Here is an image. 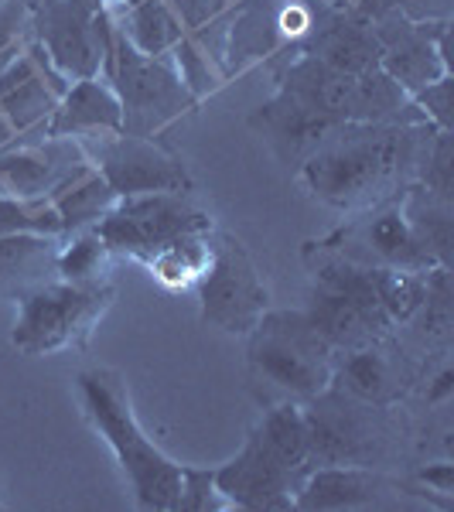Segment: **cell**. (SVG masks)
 Instances as JSON below:
<instances>
[{"label": "cell", "instance_id": "4dcf8cb0", "mask_svg": "<svg viewBox=\"0 0 454 512\" xmlns=\"http://www.w3.org/2000/svg\"><path fill=\"white\" fill-rule=\"evenodd\" d=\"M369 270H373V287H376V297H379V304H383L386 318H390L396 328L407 325V321L414 318V311L420 308V301H424L427 274L390 270V267H369Z\"/></svg>", "mask_w": 454, "mask_h": 512}, {"label": "cell", "instance_id": "83f0119b", "mask_svg": "<svg viewBox=\"0 0 454 512\" xmlns=\"http://www.w3.org/2000/svg\"><path fill=\"white\" fill-rule=\"evenodd\" d=\"M113 24L130 45L144 55H154V59L171 55V48L185 35V24H181L171 0H137V4L113 14Z\"/></svg>", "mask_w": 454, "mask_h": 512}, {"label": "cell", "instance_id": "30bf717a", "mask_svg": "<svg viewBox=\"0 0 454 512\" xmlns=\"http://www.w3.org/2000/svg\"><path fill=\"white\" fill-rule=\"evenodd\" d=\"M202 321L226 335H250V328L270 308V291L263 284L250 250L229 233H212V260L195 280Z\"/></svg>", "mask_w": 454, "mask_h": 512}, {"label": "cell", "instance_id": "8d00e7d4", "mask_svg": "<svg viewBox=\"0 0 454 512\" xmlns=\"http://www.w3.org/2000/svg\"><path fill=\"white\" fill-rule=\"evenodd\" d=\"M31 35L28 0H0V52Z\"/></svg>", "mask_w": 454, "mask_h": 512}, {"label": "cell", "instance_id": "836d02e7", "mask_svg": "<svg viewBox=\"0 0 454 512\" xmlns=\"http://www.w3.org/2000/svg\"><path fill=\"white\" fill-rule=\"evenodd\" d=\"M226 499L216 489V468H185L181 465L178 512H219Z\"/></svg>", "mask_w": 454, "mask_h": 512}, {"label": "cell", "instance_id": "cb8c5ba5", "mask_svg": "<svg viewBox=\"0 0 454 512\" xmlns=\"http://www.w3.org/2000/svg\"><path fill=\"white\" fill-rule=\"evenodd\" d=\"M48 198H52L55 212H59L65 236L82 233V229H96L113 212V205L120 202V195L110 188V181L99 175L93 161L79 164Z\"/></svg>", "mask_w": 454, "mask_h": 512}, {"label": "cell", "instance_id": "f35d334b", "mask_svg": "<svg viewBox=\"0 0 454 512\" xmlns=\"http://www.w3.org/2000/svg\"><path fill=\"white\" fill-rule=\"evenodd\" d=\"M93 4H99V7H106V11H110V14H117V11H123V7L137 4V0H93Z\"/></svg>", "mask_w": 454, "mask_h": 512}, {"label": "cell", "instance_id": "b9f144b4", "mask_svg": "<svg viewBox=\"0 0 454 512\" xmlns=\"http://www.w3.org/2000/svg\"><path fill=\"white\" fill-rule=\"evenodd\" d=\"M349 4H356V7H359V11H362V4H366V0H349Z\"/></svg>", "mask_w": 454, "mask_h": 512}, {"label": "cell", "instance_id": "9a60e30c", "mask_svg": "<svg viewBox=\"0 0 454 512\" xmlns=\"http://www.w3.org/2000/svg\"><path fill=\"white\" fill-rule=\"evenodd\" d=\"M369 21L379 41V69L407 96L451 76V21H410L396 11H383Z\"/></svg>", "mask_w": 454, "mask_h": 512}, {"label": "cell", "instance_id": "3957f363", "mask_svg": "<svg viewBox=\"0 0 454 512\" xmlns=\"http://www.w3.org/2000/svg\"><path fill=\"white\" fill-rule=\"evenodd\" d=\"M301 410L308 424V468L356 465L386 472L407 454V427L396 407L369 403L328 383L318 396L304 400Z\"/></svg>", "mask_w": 454, "mask_h": 512}, {"label": "cell", "instance_id": "ffe728a7", "mask_svg": "<svg viewBox=\"0 0 454 512\" xmlns=\"http://www.w3.org/2000/svg\"><path fill=\"white\" fill-rule=\"evenodd\" d=\"M246 123H250V130L260 140H267V147L277 154L280 164H287V168H294V171L301 168L304 158L325 140L328 130L338 127V120L321 117L311 106L297 103L294 96L280 93V89L267 103H260Z\"/></svg>", "mask_w": 454, "mask_h": 512}, {"label": "cell", "instance_id": "d4e9b609", "mask_svg": "<svg viewBox=\"0 0 454 512\" xmlns=\"http://www.w3.org/2000/svg\"><path fill=\"white\" fill-rule=\"evenodd\" d=\"M62 236H0V294L18 297L38 284L55 280Z\"/></svg>", "mask_w": 454, "mask_h": 512}, {"label": "cell", "instance_id": "9c48e42d", "mask_svg": "<svg viewBox=\"0 0 454 512\" xmlns=\"http://www.w3.org/2000/svg\"><path fill=\"white\" fill-rule=\"evenodd\" d=\"M212 229L216 222L192 202V192H151L120 198L110 216L96 226V233L103 236L110 253L144 263L161 246L175 243L181 236L212 233Z\"/></svg>", "mask_w": 454, "mask_h": 512}, {"label": "cell", "instance_id": "4316f807", "mask_svg": "<svg viewBox=\"0 0 454 512\" xmlns=\"http://www.w3.org/2000/svg\"><path fill=\"white\" fill-rule=\"evenodd\" d=\"M420 355H451L454 338V284L448 267L427 270V291L414 318L407 321Z\"/></svg>", "mask_w": 454, "mask_h": 512}, {"label": "cell", "instance_id": "ac0fdd59", "mask_svg": "<svg viewBox=\"0 0 454 512\" xmlns=\"http://www.w3.org/2000/svg\"><path fill=\"white\" fill-rule=\"evenodd\" d=\"M89 154L76 137H45L35 144H11L0 151V195L48 198Z\"/></svg>", "mask_w": 454, "mask_h": 512}, {"label": "cell", "instance_id": "603a6c76", "mask_svg": "<svg viewBox=\"0 0 454 512\" xmlns=\"http://www.w3.org/2000/svg\"><path fill=\"white\" fill-rule=\"evenodd\" d=\"M229 21H233V11L222 14L216 21H209V24H202V28H195V31H185L168 55V59L175 62L181 82H185L188 93H192L198 103L209 99L212 93H219V89L229 82V72H226Z\"/></svg>", "mask_w": 454, "mask_h": 512}, {"label": "cell", "instance_id": "5bb4252c", "mask_svg": "<svg viewBox=\"0 0 454 512\" xmlns=\"http://www.w3.org/2000/svg\"><path fill=\"white\" fill-rule=\"evenodd\" d=\"M82 147L120 198L151 192H192V175H188L181 154L161 144L158 137L120 130V134L86 137Z\"/></svg>", "mask_w": 454, "mask_h": 512}, {"label": "cell", "instance_id": "52a82bcc", "mask_svg": "<svg viewBox=\"0 0 454 512\" xmlns=\"http://www.w3.org/2000/svg\"><path fill=\"white\" fill-rule=\"evenodd\" d=\"M117 297L110 280L103 284H65L48 280L31 291L18 294V321H14L11 345L24 355H52L76 349L89 338L96 321Z\"/></svg>", "mask_w": 454, "mask_h": 512}, {"label": "cell", "instance_id": "d6a6232c", "mask_svg": "<svg viewBox=\"0 0 454 512\" xmlns=\"http://www.w3.org/2000/svg\"><path fill=\"white\" fill-rule=\"evenodd\" d=\"M417 185H424L427 192L454 202V134L451 130H437L434 134V144L424 158Z\"/></svg>", "mask_w": 454, "mask_h": 512}, {"label": "cell", "instance_id": "8fae6325", "mask_svg": "<svg viewBox=\"0 0 454 512\" xmlns=\"http://www.w3.org/2000/svg\"><path fill=\"white\" fill-rule=\"evenodd\" d=\"M321 7L325 4H311V0H243L233 11V21H229V79L260 62L280 65L294 59L297 48L315 28Z\"/></svg>", "mask_w": 454, "mask_h": 512}, {"label": "cell", "instance_id": "7a4b0ae2", "mask_svg": "<svg viewBox=\"0 0 454 512\" xmlns=\"http://www.w3.org/2000/svg\"><path fill=\"white\" fill-rule=\"evenodd\" d=\"M79 403L86 410L89 424L99 437L110 444L123 478H127L134 502L151 512H178L181 495V465L171 461L144 427L137 424L134 407H130L127 383L117 369H82L76 376Z\"/></svg>", "mask_w": 454, "mask_h": 512}, {"label": "cell", "instance_id": "8992f818", "mask_svg": "<svg viewBox=\"0 0 454 512\" xmlns=\"http://www.w3.org/2000/svg\"><path fill=\"white\" fill-rule=\"evenodd\" d=\"M103 79L113 86L123 110V130L140 137H158L181 117H192L198 99L181 82L175 62L164 55H144L127 38L113 35V52L103 65Z\"/></svg>", "mask_w": 454, "mask_h": 512}, {"label": "cell", "instance_id": "ba28073f", "mask_svg": "<svg viewBox=\"0 0 454 512\" xmlns=\"http://www.w3.org/2000/svg\"><path fill=\"white\" fill-rule=\"evenodd\" d=\"M31 38L48 52L55 69L69 82L103 76L113 52L117 24L93 0H28Z\"/></svg>", "mask_w": 454, "mask_h": 512}, {"label": "cell", "instance_id": "ab89813d", "mask_svg": "<svg viewBox=\"0 0 454 512\" xmlns=\"http://www.w3.org/2000/svg\"><path fill=\"white\" fill-rule=\"evenodd\" d=\"M11 137H14V127L7 123L4 113H0V151H4V147L11 144Z\"/></svg>", "mask_w": 454, "mask_h": 512}, {"label": "cell", "instance_id": "484cf974", "mask_svg": "<svg viewBox=\"0 0 454 512\" xmlns=\"http://www.w3.org/2000/svg\"><path fill=\"white\" fill-rule=\"evenodd\" d=\"M400 209L414 236L420 239V246L434 256L437 267L454 270V202L427 192L424 185L414 181L410 188H403Z\"/></svg>", "mask_w": 454, "mask_h": 512}, {"label": "cell", "instance_id": "7c38bea8", "mask_svg": "<svg viewBox=\"0 0 454 512\" xmlns=\"http://www.w3.org/2000/svg\"><path fill=\"white\" fill-rule=\"evenodd\" d=\"M420 502V506L451 509V502L427 492L417 478H400L383 468H356V465H318L308 468L301 489L294 495V509L311 512H338V509H400Z\"/></svg>", "mask_w": 454, "mask_h": 512}, {"label": "cell", "instance_id": "7402d4cb", "mask_svg": "<svg viewBox=\"0 0 454 512\" xmlns=\"http://www.w3.org/2000/svg\"><path fill=\"white\" fill-rule=\"evenodd\" d=\"M123 110L113 86L103 76L76 79L59 99L55 113L48 117V137H96V134H120Z\"/></svg>", "mask_w": 454, "mask_h": 512}, {"label": "cell", "instance_id": "d590c367", "mask_svg": "<svg viewBox=\"0 0 454 512\" xmlns=\"http://www.w3.org/2000/svg\"><path fill=\"white\" fill-rule=\"evenodd\" d=\"M451 82L454 76H441L431 86H424L420 93H414V106L427 117V123H434L437 130H451Z\"/></svg>", "mask_w": 454, "mask_h": 512}, {"label": "cell", "instance_id": "5b68a950", "mask_svg": "<svg viewBox=\"0 0 454 512\" xmlns=\"http://www.w3.org/2000/svg\"><path fill=\"white\" fill-rule=\"evenodd\" d=\"M246 338H250L246 345L250 379L260 396H267V403H304L332 383L335 352L311 328L304 311L267 308Z\"/></svg>", "mask_w": 454, "mask_h": 512}, {"label": "cell", "instance_id": "1f68e13d", "mask_svg": "<svg viewBox=\"0 0 454 512\" xmlns=\"http://www.w3.org/2000/svg\"><path fill=\"white\" fill-rule=\"evenodd\" d=\"M65 236L52 198H14L0 195V236Z\"/></svg>", "mask_w": 454, "mask_h": 512}, {"label": "cell", "instance_id": "44dd1931", "mask_svg": "<svg viewBox=\"0 0 454 512\" xmlns=\"http://www.w3.org/2000/svg\"><path fill=\"white\" fill-rule=\"evenodd\" d=\"M304 315H308L311 328L325 338V345L338 352H349L366 345L369 338H379L386 332H393V321L376 315V311H366L362 304L349 301L345 294L328 291L321 284H311L308 291V304H304Z\"/></svg>", "mask_w": 454, "mask_h": 512}, {"label": "cell", "instance_id": "e575fe53", "mask_svg": "<svg viewBox=\"0 0 454 512\" xmlns=\"http://www.w3.org/2000/svg\"><path fill=\"white\" fill-rule=\"evenodd\" d=\"M362 11L369 18H376L383 11H396L410 21H451L454 0H366Z\"/></svg>", "mask_w": 454, "mask_h": 512}, {"label": "cell", "instance_id": "f1b7e54d", "mask_svg": "<svg viewBox=\"0 0 454 512\" xmlns=\"http://www.w3.org/2000/svg\"><path fill=\"white\" fill-rule=\"evenodd\" d=\"M216 233V229H212ZM212 233H195L181 236L175 243L161 246L158 253H151L144 260V267L161 280L164 287H195V280L202 277V270L212 260Z\"/></svg>", "mask_w": 454, "mask_h": 512}, {"label": "cell", "instance_id": "74e56055", "mask_svg": "<svg viewBox=\"0 0 454 512\" xmlns=\"http://www.w3.org/2000/svg\"><path fill=\"white\" fill-rule=\"evenodd\" d=\"M414 478L424 485L427 492H434L437 499L454 502V465H451V458H441V461H434V465L420 468Z\"/></svg>", "mask_w": 454, "mask_h": 512}, {"label": "cell", "instance_id": "4fadbf2b", "mask_svg": "<svg viewBox=\"0 0 454 512\" xmlns=\"http://www.w3.org/2000/svg\"><path fill=\"white\" fill-rule=\"evenodd\" d=\"M400 195L352 212V219L345 226H338L335 233L321 239H311V243H318L321 250L345 256V260L359 263V267H390V270L427 274L437 263L420 246L414 229H410V222L400 209Z\"/></svg>", "mask_w": 454, "mask_h": 512}, {"label": "cell", "instance_id": "6da1fadb", "mask_svg": "<svg viewBox=\"0 0 454 512\" xmlns=\"http://www.w3.org/2000/svg\"><path fill=\"white\" fill-rule=\"evenodd\" d=\"M434 123H338L297 168L315 202L359 212L410 188L434 144Z\"/></svg>", "mask_w": 454, "mask_h": 512}, {"label": "cell", "instance_id": "e0dca14e", "mask_svg": "<svg viewBox=\"0 0 454 512\" xmlns=\"http://www.w3.org/2000/svg\"><path fill=\"white\" fill-rule=\"evenodd\" d=\"M304 475H308L304 468L280 458L253 427L243 451L216 468V489L226 499V509L280 512L294 509V495L301 489Z\"/></svg>", "mask_w": 454, "mask_h": 512}, {"label": "cell", "instance_id": "60d3db41", "mask_svg": "<svg viewBox=\"0 0 454 512\" xmlns=\"http://www.w3.org/2000/svg\"><path fill=\"white\" fill-rule=\"evenodd\" d=\"M311 4H342V0H311Z\"/></svg>", "mask_w": 454, "mask_h": 512}, {"label": "cell", "instance_id": "277c9868", "mask_svg": "<svg viewBox=\"0 0 454 512\" xmlns=\"http://www.w3.org/2000/svg\"><path fill=\"white\" fill-rule=\"evenodd\" d=\"M280 93L338 123H427L414 99L403 93L383 69L349 76L332 65L297 55L280 65H270Z\"/></svg>", "mask_w": 454, "mask_h": 512}, {"label": "cell", "instance_id": "2e32d148", "mask_svg": "<svg viewBox=\"0 0 454 512\" xmlns=\"http://www.w3.org/2000/svg\"><path fill=\"white\" fill-rule=\"evenodd\" d=\"M417 355L420 352H410L393 328V332L379 338H369L359 349L338 352L332 366V383L369 403L400 407L417 390L420 376H424L427 359H417Z\"/></svg>", "mask_w": 454, "mask_h": 512}, {"label": "cell", "instance_id": "f546056e", "mask_svg": "<svg viewBox=\"0 0 454 512\" xmlns=\"http://www.w3.org/2000/svg\"><path fill=\"white\" fill-rule=\"evenodd\" d=\"M110 246L96 229H82V233L62 236L59 260H55V277L65 284H103L106 270H110Z\"/></svg>", "mask_w": 454, "mask_h": 512}, {"label": "cell", "instance_id": "d6986e66", "mask_svg": "<svg viewBox=\"0 0 454 512\" xmlns=\"http://www.w3.org/2000/svg\"><path fill=\"white\" fill-rule=\"evenodd\" d=\"M297 55H311V59L332 65L338 72L362 76V72L379 69V41L366 11L356 4L342 0V4H325L318 11V21ZM294 55V59H297Z\"/></svg>", "mask_w": 454, "mask_h": 512}]
</instances>
